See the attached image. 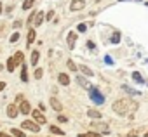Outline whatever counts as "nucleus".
I'll return each instance as SVG.
<instances>
[{
    "label": "nucleus",
    "mask_w": 148,
    "mask_h": 137,
    "mask_svg": "<svg viewBox=\"0 0 148 137\" xmlns=\"http://www.w3.org/2000/svg\"><path fill=\"white\" fill-rule=\"evenodd\" d=\"M112 109H113L117 115H122V116H125V113H127V109H129V106H127V101H125V99H119V101H115V102L112 104Z\"/></svg>",
    "instance_id": "f257e3e1"
},
{
    "label": "nucleus",
    "mask_w": 148,
    "mask_h": 137,
    "mask_svg": "<svg viewBox=\"0 0 148 137\" xmlns=\"http://www.w3.org/2000/svg\"><path fill=\"white\" fill-rule=\"evenodd\" d=\"M21 128H23V130H28V132H32V134H38V132H40V125H38L35 120H25V121L21 123Z\"/></svg>",
    "instance_id": "f03ea898"
},
{
    "label": "nucleus",
    "mask_w": 148,
    "mask_h": 137,
    "mask_svg": "<svg viewBox=\"0 0 148 137\" xmlns=\"http://www.w3.org/2000/svg\"><path fill=\"white\" fill-rule=\"evenodd\" d=\"M91 128H94V132H99V134H110L108 123H103V121H99V120H98V121L94 120V121L91 123Z\"/></svg>",
    "instance_id": "7ed1b4c3"
},
{
    "label": "nucleus",
    "mask_w": 148,
    "mask_h": 137,
    "mask_svg": "<svg viewBox=\"0 0 148 137\" xmlns=\"http://www.w3.org/2000/svg\"><path fill=\"white\" fill-rule=\"evenodd\" d=\"M30 115H32V118H33L38 125H45V123H47V118L44 116V111H42V109H32Z\"/></svg>",
    "instance_id": "20e7f679"
},
{
    "label": "nucleus",
    "mask_w": 148,
    "mask_h": 137,
    "mask_svg": "<svg viewBox=\"0 0 148 137\" xmlns=\"http://www.w3.org/2000/svg\"><path fill=\"white\" fill-rule=\"evenodd\" d=\"M89 94H91V99H92L96 104H103V102H105V97H103V94H101L98 89L91 87V89H89Z\"/></svg>",
    "instance_id": "39448f33"
},
{
    "label": "nucleus",
    "mask_w": 148,
    "mask_h": 137,
    "mask_svg": "<svg viewBox=\"0 0 148 137\" xmlns=\"http://www.w3.org/2000/svg\"><path fill=\"white\" fill-rule=\"evenodd\" d=\"M84 7H86V0H71V2H70V11L71 12L82 11Z\"/></svg>",
    "instance_id": "423d86ee"
},
{
    "label": "nucleus",
    "mask_w": 148,
    "mask_h": 137,
    "mask_svg": "<svg viewBox=\"0 0 148 137\" xmlns=\"http://www.w3.org/2000/svg\"><path fill=\"white\" fill-rule=\"evenodd\" d=\"M19 113H21V115H26V116L32 113V106H30V101H25V99H23V101L19 102Z\"/></svg>",
    "instance_id": "0eeeda50"
},
{
    "label": "nucleus",
    "mask_w": 148,
    "mask_h": 137,
    "mask_svg": "<svg viewBox=\"0 0 148 137\" xmlns=\"http://www.w3.org/2000/svg\"><path fill=\"white\" fill-rule=\"evenodd\" d=\"M5 113H7L9 118H16V116L19 115V108H18L16 104H9V106L5 108Z\"/></svg>",
    "instance_id": "6e6552de"
},
{
    "label": "nucleus",
    "mask_w": 148,
    "mask_h": 137,
    "mask_svg": "<svg viewBox=\"0 0 148 137\" xmlns=\"http://www.w3.org/2000/svg\"><path fill=\"white\" fill-rule=\"evenodd\" d=\"M66 42H68V47L70 49H75V43H77V33L75 31H70L66 35Z\"/></svg>",
    "instance_id": "1a4fd4ad"
},
{
    "label": "nucleus",
    "mask_w": 148,
    "mask_h": 137,
    "mask_svg": "<svg viewBox=\"0 0 148 137\" xmlns=\"http://www.w3.org/2000/svg\"><path fill=\"white\" fill-rule=\"evenodd\" d=\"M44 21H45V14H44L42 11H37V14H35V18H33V23H32V24H33V26H40Z\"/></svg>",
    "instance_id": "9d476101"
},
{
    "label": "nucleus",
    "mask_w": 148,
    "mask_h": 137,
    "mask_svg": "<svg viewBox=\"0 0 148 137\" xmlns=\"http://www.w3.org/2000/svg\"><path fill=\"white\" fill-rule=\"evenodd\" d=\"M35 38H37V31H35V28H28V35H26V43H28V45H32V43L35 42Z\"/></svg>",
    "instance_id": "9b49d317"
},
{
    "label": "nucleus",
    "mask_w": 148,
    "mask_h": 137,
    "mask_svg": "<svg viewBox=\"0 0 148 137\" xmlns=\"http://www.w3.org/2000/svg\"><path fill=\"white\" fill-rule=\"evenodd\" d=\"M58 82H59V85L68 87V85H70V77H68L66 73H59V75H58Z\"/></svg>",
    "instance_id": "f8f14e48"
},
{
    "label": "nucleus",
    "mask_w": 148,
    "mask_h": 137,
    "mask_svg": "<svg viewBox=\"0 0 148 137\" xmlns=\"http://www.w3.org/2000/svg\"><path fill=\"white\" fill-rule=\"evenodd\" d=\"M16 68H18V62H16L14 56H11V57L7 59V71H9V73H14Z\"/></svg>",
    "instance_id": "ddd939ff"
},
{
    "label": "nucleus",
    "mask_w": 148,
    "mask_h": 137,
    "mask_svg": "<svg viewBox=\"0 0 148 137\" xmlns=\"http://www.w3.org/2000/svg\"><path fill=\"white\" fill-rule=\"evenodd\" d=\"M21 82H28V66H26V62L23 61L21 62Z\"/></svg>",
    "instance_id": "4468645a"
},
{
    "label": "nucleus",
    "mask_w": 148,
    "mask_h": 137,
    "mask_svg": "<svg viewBox=\"0 0 148 137\" xmlns=\"http://www.w3.org/2000/svg\"><path fill=\"white\" fill-rule=\"evenodd\" d=\"M87 116H91L92 120H99V118L103 116V113L98 111V109H92V108H91V109H87Z\"/></svg>",
    "instance_id": "2eb2a0df"
},
{
    "label": "nucleus",
    "mask_w": 148,
    "mask_h": 137,
    "mask_svg": "<svg viewBox=\"0 0 148 137\" xmlns=\"http://www.w3.org/2000/svg\"><path fill=\"white\" fill-rule=\"evenodd\" d=\"M38 61H40V54H38V50H33L32 52V57H30V64L32 66H37Z\"/></svg>",
    "instance_id": "dca6fc26"
},
{
    "label": "nucleus",
    "mask_w": 148,
    "mask_h": 137,
    "mask_svg": "<svg viewBox=\"0 0 148 137\" xmlns=\"http://www.w3.org/2000/svg\"><path fill=\"white\" fill-rule=\"evenodd\" d=\"M77 83H79L80 87H84V89H91V87H92V85H91V83H89V82H87L84 77H80V75L77 77Z\"/></svg>",
    "instance_id": "f3484780"
},
{
    "label": "nucleus",
    "mask_w": 148,
    "mask_h": 137,
    "mask_svg": "<svg viewBox=\"0 0 148 137\" xmlns=\"http://www.w3.org/2000/svg\"><path fill=\"white\" fill-rule=\"evenodd\" d=\"M51 108H52L54 111H61V109H63V104H61L56 97H52V99H51Z\"/></svg>",
    "instance_id": "a211bd4d"
},
{
    "label": "nucleus",
    "mask_w": 148,
    "mask_h": 137,
    "mask_svg": "<svg viewBox=\"0 0 148 137\" xmlns=\"http://www.w3.org/2000/svg\"><path fill=\"white\" fill-rule=\"evenodd\" d=\"M79 70H80V71L86 75V77H94V71L91 70L89 66H84V64H82V66H79Z\"/></svg>",
    "instance_id": "6ab92c4d"
},
{
    "label": "nucleus",
    "mask_w": 148,
    "mask_h": 137,
    "mask_svg": "<svg viewBox=\"0 0 148 137\" xmlns=\"http://www.w3.org/2000/svg\"><path fill=\"white\" fill-rule=\"evenodd\" d=\"M11 134H12L14 137H26V134H25L23 128H11Z\"/></svg>",
    "instance_id": "aec40b11"
},
{
    "label": "nucleus",
    "mask_w": 148,
    "mask_h": 137,
    "mask_svg": "<svg viewBox=\"0 0 148 137\" xmlns=\"http://www.w3.org/2000/svg\"><path fill=\"white\" fill-rule=\"evenodd\" d=\"M66 66H68V70H70V71H73V73H75V71L79 70V66H77L75 62H73L71 59H68V61H66Z\"/></svg>",
    "instance_id": "412c9836"
},
{
    "label": "nucleus",
    "mask_w": 148,
    "mask_h": 137,
    "mask_svg": "<svg viewBox=\"0 0 148 137\" xmlns=\"http://www.w3.org/2000/svg\"><path fill=\"white\" fill-rule=\"evenodd\" d=\"M49 130H51V134H52V135H54V134H56V135H63V134H64V132H63L59 127H56V125H51V127H49Z\"/></svg>",
    "instance_id": "4be33fe9"
},
{
    "label": "nucleus",
    "mask_w": 148,
    "mask_h": 137,
    "mask_svg": "<svg viewBox=\"0 0 148 137\" xmlns=\"http://www.w3.org/2000/svg\"><path fill=\"white\" fill-rule=\"evenodd\" d=\"M33 5H35V0H25V2H23V11H28Z\"/></svg>",
    "instance_id": "5701e85b"
},
{
    "label": "nucleus",
    "mask_w": 148,
    "mask_h": 137,
    "mask_svg": "<svg viewBox=\"0 0 148 137\" xmlns=\"http://www.w3.org/2000/svg\"><path fill=\"white\" fill-rule=\"evenodd\" d=\"M79 137H99V132H94V130H91V132L79 134Z\"/></svg>",
    "instance_id": "b1692460"
},
{
    "label": "nucleus",
    "mask_w": 148,
    "mask_h": 137,
    "mask_svg": "<svg viewBox=\"0 0 148 137\" xmlns=\"http://www.w3.org/2000/svg\"><path fill=\"white\" fill-rule=\"evenodd\" d=\"M120 31H113V35H112V43H119L120 42Z\"/></svg>",
    "instance_id": "393cba45"
},
{
    "label": "nucleus",
    "mask_w": 148,
    "mask_h": 137,
    "mask_svg": "<svg viewBox=\"0 0 148 137\" xmlns=\"http://www.w3.org/2000/svg\"><path fill=\"white\" fill-rule=\"evenodd\" d=\"M42 75H44V70H42V68H37L35 73H33V77H35L37 80H40V78H42Z\"/></svg>",
    "instance_id": "a878e982"
},
{
    "label": "nucleus",
    "mask_w": 148,
    "mask_h": 137,
    "mask_svg": "<svg viewBox=\"0 0 148 137\" xmlns=\"http://www.w3.org/2000/svg\"><path fill=\"white\" fill-rule=\"evenodd\" d=\"M9 40H11V43H14V42H18V40H19V33H18V31H14V33L11 35V38H9Z\"/></svg>",
    "instance_id": "bb28decb"
},
{
    "label": "nucleus",
    "mask_w": 148,
    "mask_h": 137,
    "mask_svg": "<svg viewBox=\"0 0 148 137\" xmlns=\"http://www.w3.org/2000/svg\"><path fill=\"white\" fill-rule=\"evenodd\" d=\"M52 18H54V11H49V12L45 14V19H47V21H52Z\"/></svg>",
    "instance_id": "cd10ccee"
},
{
    "label": "nucleus",
    "mask_w": 148,
    "mask_h": 137,
    "mask_svg": "<svg viewBox=\"0 0 148 137\" xmlns=\"http://www.w3.org/2000/svg\"><path fill=\"white\" fill-rule=\"evenodd\" d=\"M86 30H87V24H84V23H80L77 26V31H86Z\"/></svg>",
    "instance_id": "c85d7f7f"
},
{
    "label": "nucleus",
    "mask_w": 148,
    "mask_h": 137,
    "mask_svg": "<svg viewBox=\"0 0 148 137\" xmlns=\"http://www.w3.org/2000/svg\"><path fill=\"white\" fill-rule=\"evenodd\" d=\"M58 121H61V123H66V121H68V118H66V116H63V115H58Z\"/></svg>",
    "instance_id": "c756f323"
},
{
    "label": "nucleus",
    "mask_w": 148,
    "mask_h": 137,
    "mask_svg": "<svg viewBox=\"0 0 148 137\" xmlns=\"http://www.w3.org/2000/svg\"><path fill=\"white\" fill-rule=\"evenodd\" d=\"M132 78H134L136 82H143V78H141V75H138V73H132Z\"/></svg>",
    "instance_id": "7c9ffc66"
},
{
    "label": "nucleus",
    "mask_w": 148,
    "mask_h": 137,
    "mask_svg": "<svg viewBox=\"0 0 148 137\" xmlns=\"http://www.w3.org/2000/svg\"><path fill=\"white\" fill-rule=\"evenodd\" d=\"M0 137H14L12 134H7V132H0Z\"/></svg>",
    "instance_id": "2f4dec72"
},
{
    "label": "nucleus",
    "mask_w": 148,
    "mask_h": 137,
    "mask_svg": "<svg viewBox=\"0 0 148 137\" xmlns=\"http://www.w3.org/2000/svg\"><path fill=\"white\" fill-rule=\"evenodd\" d=\"M5 85H7V83H5V82H0V92H2V90H4V89H5Z\"/></svg>",
    "instance_id": "473e14b6"
},
{
    "label": "nucleus",
    "mask_w": 148,
    "mask_h": 137,
    "mask_svg": "<svg viewBox=\"0 0 148 137\" xmlns=\"http://www.w3.org/2000/svg\"><path fill=\"white\" fill-rule=\"evenodd\" d=\"M87 47H89V49H94V43H92V40H89V42H87Z\"/></svg>",
    "instance_id": "72a5a7b5"
},
{
    "label": "nucleus",
    "mask_w": 148,
    "mask_h": 137,
    "mask_svg": "<svg viewBox=\"0 0 148 137\" xmlns=\"http://www.w3.org/2000/svg\"><path fill=\"white\" fill-rule=\"evenodd\" d=\"M16 101H18V102H21V101H23V94H18V97H16Z\"/></svg>",
    "instance_id": "f704fd0d"
},
{
    "label": "nucleus",
    "mask_w": 148,
    "mask_h": 137,
    "mask_svg": "<svg viewBox=\"0 0 148 137\" xmlns=\"http://www.w3.org/2000/svg\"><path fill=\"white\" fill-rule=\"evenodd\" d=\"M21 26V21H14V28H19Z\"/></svg>",
    "instance_id": "c9c22d12"
},
{
    "label": "nucleus",
    "mask_w": 148,
    "mask_h": 137,
    "mask_svg": "<svg viewBox=\"0 0 148 137\" xmlns=\"http://www.w3.org/2000/svg\"><path fill=\"white\" fill-rule=\"evenodd\" d=\"M2 11H4V5H2V2H0V14H2Z\"/></svg>",
    "instance_id": "e433bc0d"
},
{
    "label": "nucleus",
    "mask_w": 148,
    "mask_h": 137,
    "mask_svg": "<svg viewBox=\"0 0 148 137\" xmlns=\"http://www.w3.org/2000/svg\"><path fill=\"white\" fill-rule=\"evenodd\" d=\"M145 137H148V132H146V134H145Z\"/></svg>",
    "instance_id": "4c0bfd02"
},
{
    "label": "nucleus",
    "mask_w": 148,
    "mask_h": 137,
    "mask_svg": "<svg viewBox=\"0 0 148 137\" xmlns=\"http://www.w3.org/2000/svg\"><path fill=\"white\" fill-rule=\"evenodd\" d=\"M2 68H4V66H2V64H0V70H2Z\"/></svg>",
    "instance_id": "58836bf2"
},
{
    "label": "nucleus",
    "mask_w": 148,
    "mask_h": 137,
    "mask_svg": "<svg viewBox=\"0 0 148 137\" xmlns=\"http://www.w3.org/2000/svg\"><path fill=\"white\" fill-rule=\"evenodd\" d=\"M49 137H54V135H49Z\"/></svg>",
    "instance_id": "ea45409f"
}]
</instances>
